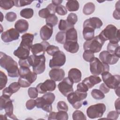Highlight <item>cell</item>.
I'll list each match as a JSON object with an SVG mask.
<instances>
[{
  "label": "cell",
  "instance_id": "6da1fadb",
  "mask_svg": "<svg viewBox=\"0 0 120 120\" xmlns=\"http://www.w3.org/2000/svg\"><path fill=\"white\" fill-rule=\"evenodd\" d=\"M0 65L7 71L9 77H18L19 76L17 62L11 57L1 52H0Z\"/></svg>",
  "mask_w": 120,
  "mask_h": 120
},
{
  "label": "cell",
  "instance_id": "7a4b0ae2",
  "mask_svg": "<svg viewBox=\"0 0 120 120\" xmlns=\"http://www.w3.org/2000/svg\"><path fill=\"white\" fill-rule=\"evenodd\" d=\"M98 36L104 42L109 40L110 43L118 44L120 41V30L112 24L108 25Z\"/></svg>",
  "mask_w": 120,
  "mask_h": 120
},
{
  "label": "cell",
  "instance_id": "3957f363",
  "mask_svg": "<svg viewBox=\"0 0 120 120\" xmlns=\"http://www.w3.org/2000/svg\"><path fill=\"white\" fill-rule=\"evenodd\" d=\"M28 60L32 67V69L36 74L43 73L45 69V57L44 53L39 55H31L29 56Z\"/></svg>",
  "mask_w": 120,
  "mask_h": 120
},
{
  "label": "cell",
  "instance_id": "277c9868",
  "mask_svg": "<svg viewBox=\"0 0 120 120\" xmlns=\"http://www.w3.org/2000/svg\"><path fill=\"white\" fill-rule=\"evenodd\" d=\"M55 98L54 94L51 92L45 93L42 97L36 98V106L38 108H41L44 111L50 112L52 110V103Z\"/></svg>",
  "mask_w": 120,
  "mask_h": 120
},
{
  "label": "cell",
  "instance_id": "5b68a950",
  "mask_svg": "<svg viewBox=\"0 0 120 120\" xmlns=\"http://www.w3.org/2000/svg\"><path fill=\"white\" fill-rule=\"evenodd\" d=\"M90 69L93 75L98 76L105 72H109V66L94 57L90 61Z\"/></svg>",
  "mask_w": 120,
  "mask_h": 120
},
{
  "label": "cell",
  "instance_id": "8992f818",
  "mask_svg": "<svg viewBox=\"0 0 120 120\" xmlns=\"http://www.w3.org/2000/svg\"><path fill=\"white\" fill-rule=\"evenodd\" d=\"M87 96V92H82L76 90L67 96V100L72 106L76 109H79L82 105V100Z\"/></svg>",
  "mask_w": 120,
  "mask_h": 120
},
{
  "label": "cell",
  "instance_id": "52a82bcc",
  "mask_svg": "<svg viewBox=\"0 0 120 120\" xmlns=\"http://www.w3.org/2000/svg\"><path fill=\"white\" fill-rule=\"evenodd\" d=\"M13 105L12 100L9 97L3 95L0 97V110L5 109V115L13 120H17L16 116L13 114Z\"/></svg>",
  "mask_w": 120,
  "mask_h": 120
},
{
  "label": "cell",
  "instance_id": "ba28073f",
  "mask_svg": "<svg viewBox=\"0 0 120 120\" xmlns=\"http://www.w3.org/2000/svg\"><path fill=\"white\" fill-rule=\"evenodd\" d=\"M104 43L105 42L98 35L84 42L83 49L84 50H89L94 53L98 52L101 51Z\"/></svg>",
  "mask_w": 120,
  "mask_h": 120
},
{
  "label": "cell",
  "instance_id": "9c48e42d",
  "mask_svg": "<svg viewBox=\"0 0 120 120\" xmlns=\"http://www.w3.org/2000/svg\"><path fill=\"white\" fill-rule=\"evenodd\" d=\"M106 110L105 105L103 103H98L89 106L86 111L87 116L90 119L101 117Z\"/></svg>",
  "mask_w": 120,
  "mask_h": 120
},
{
  "label": "cell",
  "instance_id": "30bf717a",
  "mask_svg": "<svg viewBox=\"0 0 120 120\" xmlns=\"http://www.w3.org/2000/svg\"><path fill=\"white\" fill-rule=\"evenodd\" d=\"M103 82L109 89H113L120 86V76L119 75H112L109 72L101 74Z\"/></svg>",
  "mask_w": 120,
  "mask_h": 120
},
{
  "label": "cell",
  "instance_id": "8fae6325",
  "mask_svg": "<svg viewBox=\"0 0 120 120\" xmlns=\"http://www.w3.org/2000/svg\"><path fill=\"white\" fill-rule=\"evenodd\" d=\"M66 60L65 53L59 50L52 55V58L49 62V67L51 68H59L65 64Z\"/></svg>",
  "mask_w": 120,
  "mask_h": 120
},
{
  "label": "cell",
  "instance_id": "7c38bea8",
  "mask_svg": "<svg viewBox=\"0 0 120 120\" xmlns=\"http://www.w3.org/2000/svg\"><path fill=\"white\" fill-rule=\"evenodd\" d=\"M73 82L67 77L63 79L62 81L58 85V88L60 92L64 96H67L71 92H74L73 88Z\"/></svg>",
  "mask_w": 120,
  "mask_h": 120
},
{
  "label": "cell",
  "instance_id": "4fadbf2b",
  "mask_svg": "<svg viewBox=\"0 0 120 120\" xmlns=\"http://www.w3.org/2000/svg\"><path fill=\"white\" fill-rule=\"evenodd\" d=\"M56 87V84L53 80L48 79L44 82L40 83L37 85L36 88L40 94H45L47 91H52L55 90Z\"/></svg>",
  "mask_w": 120,
  "mask_h": 120
},
{
  "label": "cell",
  "instance_id": "5bb4252c",
  "mask_svg": "<svg viewBox=\"0 0 120 120\" xmlns=\"http://www.w3.org/2000/svg\"><path fill=\"white\" fill-rule=\"evenodd\" d=\"M99 58L102 62L108 65H114L116 64L120 59L118 56L111 53L107 51L101 52L99 55Z\"/></svg>",
  "mask_w": 120,
  "mask_h": 120
},
{
  "label": "cell",
  "instance_id": "9a60e30c",
  "mask_svg": "<svg viewBox=\"0 0 120 120\" xmlns=\"http://www.w3.org/2000/svg\"><path fill=\"white\" fill-rule=\"evenodd\" d=\"M20 37L19 32L14 28H11L2 33L1 38L5 43L17 40Z\"/></svg>",
  "mask_w": 120,
  "mask_h": 120
},
{
  "label": "cell",
  "instance_id": "2e32d148",
  "mask_svg": "<svg viewBox=\"0 0 120 120\" xmlns=\"http://www.w3.org/2000/svg\"><path fill=\"white\" fill-rule=\"evenodd\" d=\"M102 25L103 22L99 18L92 17L84 21L83 28L89 27L95 30L96 29H99Z\"/></svg>",
  "mask_w": 120,
  "mask_h": 120
},
{
  "label": "cell",
  "instance_id": "e0dca14e",
  "mask_svg": "<svg viewBox=\"0 0 120 120\" xmlns=\"http://www.w3.org/2000/svg\"><path fill=\"white\" fill-rule=\"evenodd\" d=\"M50 78L54 81L59 82L64 78L65 73L63 69L56 68H52L49 73Z\"/></svg>",
  "mask_w": 120,
  "mask_h": 120
},
{
  "label": "cell",
  "instance_id": "ac0fdd59",
  "mask_svg": "<svg viewBox=\"0 0 120 120\" xmlns=\"http://www.w3.org/2000/svg\"><path fill=\"white\" fill-rule=\"evenodd\" d=\"M49 45H50V44L45 41H42L40 43L35 44L31 47V51L34 55H36L41 52L45 53Z\"/></svg>",
  "mask_w": 120,
  "mask_h": 120
},
{
  "label": "cell",
  "instance_id": "d6986e66",
  "mask_svg": "<svg viewBox=\"0 0 120 120\" xmlns=\"http://www.w3.org/2000/svg\"><path fill=\"white\" fill-rule=\"evenodd\" d=\"M53 33V27L50 25L46 24L44 25L40 30V36L44 41L49 39Z\"/></svg>",
  "mask_w": 120,
  "mask_h": 120
},
{
  "label": "cell",
  "instance_id": "ffe728a7",
  "mask_svg": "<svg viewBox=\"0 0 120 120\" xmlns=\"http://www.w3.org/2000/svg\"><path fill=\"white\" fill-rule=\"evenodd\" d=\"M68 77L73 83H78L81 80L82 73L77 68H71L68 71Z\"/></svg>",
  "mask_w": 120,
  "mask_h": 120
},
{
  "label": "cell",
  "instance_id": "44dd1931",
  "mask_svg": "<svg viewBox=\"0 0 120 120\" xmlns=\"http://www.w3.org/2000/svg\"><path fill=\"white\" fill-rule=\"evenodd\" d=\"M34 36L31 33H27L22 35L21 37L22 41L20 45L24 46L29 49H30L32 46V42L34 39Z\"/></svg>",
  "mask_w": 120,
  "mask_h": 120
},
{
  "label": "cell",
  "instance_id": "7402d4cb",
  "mask_svg": "<svg viewBox=\"0 0 120 120\" xmlns=\"http://www.w3.org/2000/svg\"><path fill=\"white\" fill-rule=\"evenodd\" d=\"M30 51V49L22 45H19L17 49L14 51V55L20 59H25L29 57Z\"/></svg>",
  "mask_w": 120,
  "mask_h": 120
},
{
  "label": "cell",
  "instance_id": "603a6c76",
  "mask_svg": "<svg viewBox=\"0 0 120 120\" xmlns=\"http://www.w3.org/2000/svg\"><path fill=\"white\" fill-rule=\"evenodd\" d=\"M21 88V86L18 82H13L11 83L8 87L5 88L2 91L3 95L8 97L10 96L14 93L16 92Z\"/></svg>",
  "mask_w": 120,
  "mask_h": 120
},
{
  "label": "cell",
  "instance_id": "cb8c5ba5",
  "mask_svg": "<svg viewBox=\"0 0 120 120\" xmlns=\"http://www.w3.org/2000/svg\"><path fill=\"white\" fill-rule=\"evenodd\" d=\"M101 82V79L98 76L90 75L85 78L82 82L89 89L92 88L95 85L100 83Z\"/></svg>",
  "mask_w": 120,
  "mask_h": 120
},
{
  "label": "cell",
  "instance_id": "d4e9b609",
  "mask_svg": "<svg viewBox=\"0 0 120 120\" xmlns=\"http://www.w3.org/2000/svg\"><path fill=\"white\" fill-rule=\"evenodd\" d=\"M63 47L67 51L71 53L77 52L79 49V45L77 42L73 41H66Z\"/></svg>",
  "mask_w": 120,
  "mask_h": 120
},
{
  "label": "cell",
  "instance_id": "484cf974",
  "mask_svg": "<svg viewBox=\"0 0 120 120\" xmlns=\"http://www.w3.org/2000/svg\"><path fill=\"white\" fill-rule=\"evenodd\" d=\"M15 28L19 33L26 31L29 28V23L24 19H19L15 24Z\"/></svg>",
  "mask_w": 120,
  "mask_h": 120
},
{
  "label": "cell",
  "instance_id": "4316f807",
  "mask_svg": "<svg viewBox=\"0 0 120 120\" xmlns=\"http://www.w3.org/2000/svg\"><path fill=\"white\" fill-rule=\"evenodd\" d=\"M66 41L77 42V33L74 28H71L66 31Z\"/></svg>",
  "mask_w": 120,
  "mask_h": 120
},
{
  "label": "cell",
  "instance_id": "83f0119b",
  "mask_svg": "<svg viewBox=\"0 0 120 120\" xmlns=\"http://www.w3.org/2000/svg\"><path fill=\"white\" fill-rule=\"evenodd\" d=\"M107 51L120 58V46L118 44L109 42L107 46Z\"/></svg>",
  "mask_w": 120,
  "mask_h": 120
},
{
  "label": "cell",
  "instance_id": "f1b7e54d",
  "mask_svg": "<svg viewBox=\"0 0 120 120\" xmlns=\"http://www.w3.org/2000/svg\"><path fill=\"white\" fill-rule=\"evenodd\" d=\"M83 28L82 34L85 40L88 41L94 37L95 30L89 27H85Z\"/></svg>",
  "mask_w": 120,
  "mask_h": 120
},
{
  "label": "cell",
  "instance_id": "f546056e",
  "mask_svg": "<svg viewBox=\"0 0 120 120\" xmlns=\"http://www.w3.org/2000/svg\"><path fill=\"white\" fill-rule=\"evenodd\" d=\"M66 8L70 12L76 11L79 8V3L77 0H69L66 4Z\"/></svg>",
  "mask_w": 120,
  "mask_h": 120
},
{
  "label": "cell",
  "instance_id": "4dcf8cb0",
  "mask_svg": "<svg viewBox=\"0 0 120 120\" xmlns=\"http://www.w3.org/2000/svg\"><path fill=\"white\" fill-rule=\"evenodd\" d=\"M58 28L60 31H66L71 28H74V25L71 24L67 21V20H65L61 19L60 21Z\"/></svg>",
  "mask_w": 120,
  "mask_h": 120
},
{
  "label": "cell",
  "instance_id": "1f68e13d",
  "mask_svg": "<svg viewBox=\"0 0 120 120\" xmlns=\"http://www.w3.org/2000/svg\"><path fill=\"white\" fill-rule=\"evenodd\" d=\"M95 10V6L92 2H88L85 4L83 8V13L86 15L92 14Z\"/></svg>",
  "mask_w": 120,
  "mask_h": 120
},
{
  "label": "cell",
  "instance_id": "d6a6232c",
  "mask_svg": "<svg viewBox=\"0 0 120 120\" xmlns=\"http://www.w3.org/2000/svg\"><path fill=\"white\" fill-rule=\"evenodd\" d=\"M20 14L21 16L24 18L30 19L34 15V11L32 8H26L21 10Z\"/></svg>",
  "mask_w": 120,
  "mask_h": 120
},
{
  "label": "cell",
  "instance_id": "836d02e7",
  "mask_svg": "<svg viewBox=\"0 0 120 120\" xmlns=\"http://www.w3.org/2000/svg\"><path fill=\"white\" fill-rule=\"evenodd\" d=\"M45 22L46 24L50 25L53 27L57 24L58 18L55 14H52L46 19Z\"/></svg>",
  "mask_w": 120,
  "mask_h": 120
},
{
  "label": "cell",
  "instance_id": "e575fe53",
  "mask_svg": "<svg viewBox=\"0 0 120 120\" xmlns=\"http://www.w3.org/2000/svg\"><path fill=\"white\" fill-rule=\"evenodd\" d=\"M15 6L14 0H0V7L4 10H8Z\"/></svg>",
  "mask_w": 120,
  "mask_h": 120
},
{
  "label": "cell",
  "instance_id": "d590c367",
  "mask_svg": "<svg viewBox=\"0 0 120 120\" xmlns=\"http://www.w3.org/2000/svg\"><path fill=\"white\" fill-rule=\"evenodd\" d=\"M55 40L58 43L64 45L66 42V31L58 32L55 36Z\"/></svg>",
  "mask_w": 120,
  "mask_h": 120
},
{
  "label": "cell",
  "instance_id": "8d00e7d4",
  "mask_svg": "<svg viewBox=\"0 0 120 120\" xmlns=\"http://www.w3.org/2000/svg\"><path fill=\"white\" fill-rule=\"evenodd\" d=\"M92 97L95 99L100 100L104 98L105 97V94L100 90L98 89H93L91 92Z\"/></svg>",
  "mask_w": 120,
  "mask_h": 120
},
{
  "label": "cell",
  "instance_id": "74e56055",
  "mask_svg": "<svg viewBox=\"0 0 120 120\" xmlns=\"http://www.w3.org/2000/svg\"><path fill=\"white\" fill-rule=\"evenodd\" d=\"M72 117L74 120H86L87 119L85 114L80 110L74 111L72 114Z\"/></svg>",
  "mask_w": 120,
  "mask_h": 120
},
{
  "label": "cell",
  "instance_id": "f35d334b",
  "mask_svg": "<svg viewBox=\"0 0 120 120\" xmlns=\"http://www.w3.org/2000/svg\"><path fill=\"white\" fill-rule=\"evenodd\" d=\"M53 14V13L51 11V10L47 7L45 8H43L40 10L38 12L39 16L43 18L46 19L48 17H49L51 15Z\"/></svg>",
  "mask_w": 120,
  "mask_h": 120
},
{
  "label": "cell",
  "instance_id": "ab89813d",
  "mask_svg": "<svg viewBox=\"0 0 120 120\" xmlns=\"http://www.w3.org/2000/svg\"><path fill=\"white\" fill-rule=\"evenodd\" d=\"M68 115L67 112L59 111L58 112H55V120H68Z\"/></svg>",
  "mask_w": 120,
  "mask_h": 120
},
{
  "label": "cell",
  "instance_id": "60d3db41",
  "mask_svg": "<svg viewBox=\"0 0 120 120\" xmlns=\"http://www.w3.org/2000/svg\"><path fill=\"white\" fill-rule=\"evenodd\" d=\"M8 82V78L6 74L2 71H0V90L5 87Z\"/></svg>",
  "mask_w": 120,
  "mask_h": 120
},
{
  "label": "cell",
  "instance_id": "b9f144b4",
  "mask_svg": "<svg viewBox=\"0 0 120 120\" xmlns=\"http://www.w3.org/2000/svg\"><path fill=\"white\" fill-rule=\"evenodd\" d=\"M94 57V53L89 50H85L83 53V58L87 62H90Z\"/></svg>",
  "mask_w": 120,
  "mask_h": 120
},
{
  "label": "cell",
  "instance_id": "7bdbcfd3",
  "mask_svg": "<svg viewBox=\"0 0 120 120\" xmlns=\"http://www.w3.org/2000/svg\"><path fill=\"white\" fill-rule=\"evenodd\" d=\"M77 20L78 18L77 15L73 13H70L68 15L67 19V21L73 25H74L76 23V22H77Z\"/></svg>",
  "mask_w": 120,
  "mask_h": 120
},
{
  "label": "cell",
  "instance_id": "ee69618b",
  "mask_svg": "<svg viewBox=\"0 0 120 120\" xmlns=\"http://www.w3.org/2000/svg\"><path fill=\"white\" fill-rule=\"evenodd\" d=\"M55 13L60 15H65L67 14V10L64 6L60 4L56 7Z\"/></svg>",
  "mask_w": 120,
  "mask_h": 120
},
{
  "label": "cell",
  "instance_id": "f6af8a7d",
  "mask_svg": "<svg viewBox=\"0 0 120 120\" xmlns=\"http://www.w3.org/2000/svg\"><path fill=\"white\" fill-rule=\"evenodd\" d=\"M57 108L58 111L67 112L68 110V107L67 104L63 101H60L58 102Z\"/></svg>",
  "mask_w": 120,
  "mask_h": 120
},
{
  "label": "cell",
  "instance_id": "bcb514c9",
  "mask_svg": "<svg viewBox=\"0 0 120 120\" xmlns=\"http://www.w3.org/2000/svg\"><path fill=\"white\" fill-rule=\"evenodd\" d=\"M38 91L36 88L30 87L28 90L29 96L31 98H36L38 96Z\"/></svg>",
  "mask_w": 120,
  "mask_h": 120
},
{
  "label": "cell",
  "instance_id": "7dc6e473",
  "mask_svg": "<svg viewBox=\"0 0 120 120\" xmlns=\"http://www.w3.org/2000/svg\"><path fill=\"white\" fill-rule=\"evenodd\" d=\"M59 51V48L58 46L53 45H49L46 50V52L49 55L52 56L56 52Z\"/></svg>",
  "mask_w": 120,
  "mask_h": 120
},
{
  "label": "cell",
  "instance_id": "c3c4849f",
  "mask_svg": "<svg viewBox=\"0 0 120 120\" xmlns=\"http://www.w3.org/2000/svg\"><path fill=\"white\" fill-rule=\"evenodd\" d=\"M14 4L15 7H23L24 6L28 5L30 4L32 1H30V0H14Z\"/></svg>",
  "mask_w": 120,
  "mask_h": 120
},
{
  "label": "cell",
  "instance_id": "681fc988",
  "mask_svg": "<svg viewBox=\"0 0 120 120\" xmlns=\"http://www.w3.org/2000/svg\"><path fill=\"white\" fill-rule=\"evenodd\" d=\"M6 19L10 22H12L15 21L17 18V15L16 14L13 12H9L6 14L5 16Z\"/></svg>",
  "mask_w": 120,
  "mask_h": 120
},
{
  "label": "cell",
  "instance_id": "f907efd6",
  "mask_svg": "<svg viewBox=\"0 0 120 120\" xmlns=\"http://www.w3.org/2000/svg\"><path fill=\"white\" fill-rule=\"evenodd\" d=\"M18 82L19 83L21 87L22 88H27L30 86L31 85V83L28 81L20 76L18 80Z\"/></svg>",
  "mask_w": 120,
  "mask_h": 120
},
{
  "label": "cell",
  "instance_id": "816d5d0a",
  "mask_svg": "<svg viewBox=\"0 0 120 120\" xmlns=\"http://www.w3.org/2000/svg\"><path fill=\"white\" fill-rule=\"evenodd\" d=\"M76 90L82 92H87L89 90V88L84 83L81 82L77 84Z\"/></svg>",
  "mask_w": 120,
  "mask_h": 120
},
{
  "label": "cell",
  "instance_id": "f5cc1de1",
  "mask_svg": "<svg viewBox=\"0 0 120 120\" xmlns=\"http://www.w3.org/2000/svg\"><path fill=\"white\" fill-rule=\"evenodd\" d=\"M36 106V100L34 99L28 100L26 103V107L27 109L31 110Z\"/></svg>",
  "mask_w": 120,
  "mask_h": 120
},
{
  "label": "cell",
  "instance_id": "db71d44e",
  "mask_svg": "<svg viewBox=\"0 0 120 120\" xmlns=\"http://www.w3.org/2000/svg\"><path fill=\"white\" fill-rule=\"evenodd\" d=\"M18 63L20 67H26L29 68L30 67H31L28 60V58L25 59H20Z\"/></svg>",
  "mask_w": 120,
  "mask_h": 120
},
{
  "label": "cell",
  "instance_id": "11a10c76",
  "mask_svg": "<svg viewBox=\"0 0 120 120\" xmlns=\"http://www.w3.org/2000/svg\"><path fill=\"white\" fill-rule=\"evenodd\" d=\"M119 113H118L116 111H110L107 114V117L108 119L112 120H117L119 116Z\"/></svg>",
  "mask_w": 120,
  "mask_h": 120
},
{
  "label": "cell",
  "instance_id": "9f6ffc18",
  "mask_svg": "<svg viewBox=\"0 0 120 120\" xmlns=\"http://www.w3.org/2000/svg\"><path fill=\"white\" fill-rule=\"evenodd\" d=\"M99 90L104 93L106 94L109 92L110 89L105 85V83H102L99 86Z\"/></svg>",
  "mask_w": 120,
  "mask_h": 120
},
{
  "label": "cell",
  "instance_id": "6f0895ef",
  "mask_svg": "<svg viewBox=\"0 0 120 120\" xmlns=\"http://www.w3.org/2000/svg\"><path fill=\"white\" fill-rule=\"evenodd\" d=\"M115 108L116 109V112L118 113H120V98H118L116 100L115 103Z\"/></svg>",
  "mask_w": 120,
  "mask_h": 120
},
{
  "label": "cell",
  "instance_id": "680465c9",
  "mask_svg": "<svg viewBox=\"0 0 120 120\" xmlns=\"http://www.w3.org/2000/svg\"><path fill=\"white\" fill-rule=\"evenodd\" d=\"M120 10L115 9L113 13V17L117 20H120Z\"/></svg>",
  "mask_w": 120,
  "mask_h": 120
},
{
  "label": "cell",
  "instance_id": "91938a15",
  "mask_svg": "<svg viewBox=\"0 0 120 120\" xmlns=\"http://www.w3.org/2000/svg\"><path fill=\"white\" fill-rule=\"evenodd\" d=\"M62 0H52V4L53 5H54V6H58L60 5V4L62 2Z\"/></svg>",
  "mask_w": 120,
  "mask_h": 120
}]
</instances>
